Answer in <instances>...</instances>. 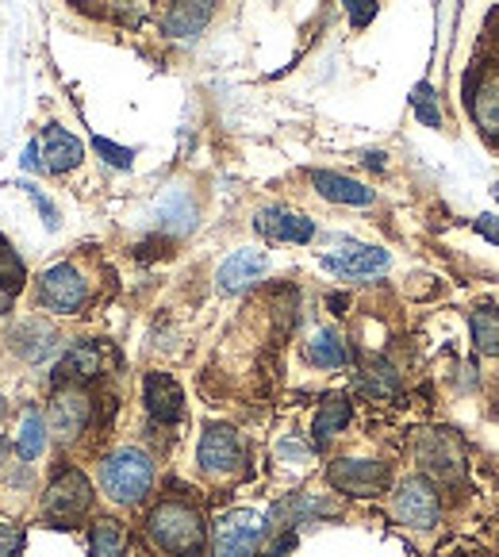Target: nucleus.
Returning <instances> with one entry per match:
<instances>
[{
	"label": "nucleus",
	"instance_id": "1",
	"mask_svg": "<svg viewBox=\"0 0 499 557\" xmlns=\"http://www.w3.org/2000/svg\"><path fill=\"white\" fill-rule=\"evenodd\" d=\"M147 534L154 539V546L170 557H200L204 554V519L197 508L180 500H162L147 519Z\"/></svg>",
	"mask_w": 499,
	"mask_h": 557
},
{
	"label": "nucleus",
	"instance_id": "2",
	"mask_svg": "<svg viewBox=\"0 0 499 557\" xmlns=\"http://www.w3.org/2000/svg\"><path fill=\"white\" fill-rule=\"evenodd\" d=\"M100 488L112 504H142L154 488V461L150 454L135 450V446H120L100 461Z\"/></svg>",
	"mask_w": 499,
	"mask_h": 557
},
{
	"label": "nucleus",
	"instance_id": "3",
	"mask_svg": "<svg viewBox=\"0 0 499 557\" xmlns=\"http://www.w3.org/2000/svg\"><path fill=\"white\" fill-rule=\"evenodd\" d=\"M270 534V519L250 508L227 511L215 519V557H254Z\"/></svg>",
	"mask_w": 499,
	"mask_h": 557
},
{
	"label": "nucleus",
	"instance_id": "4",
	"mask_svg": "<svg viewBox=\"0 0 499 557\" xmlns=\"http://www.w3.org/2000/svg\"><path fill=\"white\" fill-rule=\"evenodd\" d=\"M419 466L431 481L442 484H465V446L453 431H426L415 446Z\"/></svg>",
	"mask_w": 499,
	"mask_h": 557
},
{
	"label": "nucleus",
	"instance_id": "5",
	"mask_svg": "<svg viewBox=\"0 0 499 557\" xmlns=\"http://www.w3.org/2000/svg\"><path fill=\"white\" fill-rule=\"evenodd\" d=\"M92 508V484L85 481V473L77 469H62V473L50 481L47 496H42V516L58 527H70Z\"/></svg>",
	"mask_w": 499,
	"mask_h": 557
},
{
	"label": "nucleus",
	"instance_id": "6",
	"mask_svg": "<svg viewBox=\"0 0 499 557\" xmlns=\"http://www.w3.org/2000/svg\"><path fill=\"white\" fill-rule=\"evenodd\" d=\"M392 516L400 519L411 531H431L442 516V500H438V488H434L431 476H408V481L396 484L392 496Z\"/></svg>",
	"mask_w": 499,
	"mask_h": 557
},
{
	"label": "nucleus",
	"instance_id": "7",
	"mask_svg": "<svg viewBox=\"0 0 499 557\" xmlns=\"http://www.w3.org/2000/svg\"><path fill=\"white\" fill-rule=\"evenodd\" d=\"M465 108L476 120L481 139H488L491 147H499V70H469Z\"/></svg>",
	"mask_w": 499,
	"mask_h": 557
},
{
	"label": "nucleus",
	"instance_id": "8",
	"mask_svg": "<svg viewBox=\"0 0 499 557\" xmlns=\"http://www.w3.org/2000/svg\"><path fill=\"white\" fill-rule=\"evenodd\" d=\"M39 300H42V308H50V312L74 315V312H82L85 300H89V281H85L82 270L70 262L50 265L39 281Z\"/></svg>",
	"mask_w": 499,
	"mask_h": 557
},
{
	"label": "nucleus",
	"instance_id": "9",
	"mask_svg": "<svg viewBox=\"0 0 499 557\" xmlns=\"http://www.w3.org/2000/svg\"><path fill=\"white\" fill-rule=\"evenodd\" d=\"M197 461H200V469H204V473H212V476L238 473V469H242V461H246V446H242V438H238L235 426H227V423L204 426Z\"/></svg>",
	"mask_w": 499,
	"mask_h": 557
},
{
	"label": "nucleus",
	"instance_id": "10",
	"mask_svg": "<svg viewBox=\"0 0 499 557\" xmlns=\"http://www.w3.org/2000/svg\"><path fill=\"white\" fill-rule=\"evenodd\" d=\"M327 481L335 484L338 492L346 496H358V500H369V496H381L392 481L385 461H353V458H342L327 469Z\"/></svg>",
	"mask_w": 499,
	"mask_h": 557
},
{
	"label": "nucleus",
	"instance_id": "11",
	"mask_svg": "<svg viewBox=\"0 0 499 557\" xmlns=\"http://www.w3.org/2000/svg\"><path fill=\"white\" fill-rule=\"evenodd\" d=\"M89 416H92V400L82 393V388H62L50 404V431H54L62 443H74L82 435L85 426H89Z\"/></svg>",
	"mask_w": 499,
	"mask_h": 557
},
{
	"label": "nucleus",
	"instance_id": "12",
	"mask_svg": "<svg viewBox=\"0 0 499 557\" xmlns=\"http://www.w3.org/2000/svg\"><path fill=\"white\" fill-rule=\"evenodd\" d=\"M392 265V255L381 246H346L338 255H323V270L338 273V277H377Z\"/></svg>",
	"mask_w": 499,
	"mask_h": 557
},
{
	"label": "nucleus",
	"instance_id": "13",
	"mask_svg": "<svg viewBox=\"0 0 499 557\" xmlns=\"http://www.w3.org/2000/svg\"><path fill=\"white\" fill-rule=\"evenodd\" d=\"M142 400H147L150 419L162 426L180 423V416H185V393H180V385L170 373H147V381H142Z\"/></svg>",
	"mask_w": 499,
	"mask_h": 557
},
{
	"label": "nucleus",
	"instance_id": "14",
	"mask_svg": "<svg viewBox=\"0 0 499 557\" xmlns=\"http://www.w3.org/2000/svg\"><path fill=\"white\" fill-rule=\"evenodd\" d=\"M254 231L270 243H311L315 238V223L300 212H288V208H262L254 215Z\"/></svg>",
	"mask_w": 499,
	"mask_h": 557
},
{
	"label": "nucleus",
	"instance_id": "15",
	"mask_svg": "<svg viewBox=\"0 0 499 557\" xmlns=\"http://www.w3.org/2000/svg\"><path fill=\"white\" fill-rule=\"evenodd\" d=\"M215 16V0H173L162 16L165 39H197Z\"/></svg>",
	"mask_w": 499,
	"mask_h": 557
},
{
	"label": "nucleus",
	"instance_id": "16",
	"mask_svg": "<svg viewBox=\"0 0 499 557\" xmlns=\"http://www.w3.org/2000/svg\"><path fill=\"white\" fill-rule=\"evenodd\" d=\"M265 270H270V258H265L262 250H235V255L220 265V273H215V285H220V293L235 296V293H242V288L258 285V281L265 277Z\"/></svg>",
	"mask_w": 499,
	"mask_h": 557
},
{
	"label": "nucleus",
	"instance_id": "17",
	"mask_svg": "<svg viewBox=\"0 0 499 557\" xmlns=\"http://www.w3.org/2000/svg\"><path fill=\"white\" fill-rule=\"evenodd\" d=\"M311 185L320 193L323 200L330 205H346V208H369L377 200V193L361 185V181L346 177V173H335V170H311Z\"/></svg>",
	"mask_w": 499,
	"mask_h": 557
},
{
	"label": "nucleus",
	"instance_id": "18",
	"mask_svg": "<svg viewBox=\"0 0 499 557\" xmlns=\"http://www.w3.org/2000/svg\"><path fill=\"white\" fill-rule=\"evenodd\" d=\"M42 165H47L50 173H70L82 165L85 158V147L77 135H70L66 127H58V123H50L47 132H42Z\"/></svg>",
	"mask_w": 499,
	"mask_h": 557
},
{
	"label": "nucleus",
	"instance_id": "19",
	"mask_svg": "<svg viewBox=\"0 0 499 557\" xmlns=\"http://www.w3.org/2000/svg\"><path fill=\"white\" fill-rule=\"evenodd\" d=\"M327 516H338V504L327 500V496H311V492L288 496V500L273 504V511H270V519L280 527H303V523H311V519H327Z\"/></svg>",
	"mask_w": 499,
	"mask_h": 557
},
{
	"label": "nucleus",
	"instance_id": "20",
	"mask_svg": "<svg viewBox=\"0 0 499 557\" xmlns=\"http://www.w3.org/2000/svg\"><path fill=\"white\" fill-rule=\"evenodd\" d=\"M100 369H104V350L97 343H77L66 358L58 361V381L82 385V381L100 377Z\"/></svg>",
	"mask_w": 499,
	"mask_h": 557
},
{
	"label": "nucleus",
	"instance_id": "21",
	"mask_svg": "<svg viewBox=\"0 0 499 557\" xmlns=\"http://www.w3.org/2000/svg\"><path fill=\"white\" fill-rule=\"evenodd\" d=\"M12 350L27 361H42V358H54L58 354V335L54 327H47L42 320H32V323H20L12 331Z\"/></svg>",
	"mask_w": 499,
	"mask_h": 557
},
{
	"label": "nucleus",
	"instance_id": "22",
	"mask_svg": "<svg viewBox=\"0 0 499 557\" xmlns=\"http://www.w3.org/2000/svg\"><path fill=\"white\" fill-rule=\"evenodd\" d=\"M350 416H353V408L346 396H327V400L320 404V411H315V423H311L315 446H327L338 431H346V426H350Z\"/></svg>",
	"mask_w": 499,
	"mask_h": 557
},
{
	"label": "nucleus",
	"instance_id": "23",
	"mask_svg": "<svg viewBox=\"0 0 499 557\" xmlns=\"http://www.w3.org/2000/svg\"><path fill=\"white\" fill-rule=\"evenodd\" d=\"M303 354H308L311 366H320V369H342L346 361H350V350H346L342 335L330 327L315 331V335L308 338V346H303Z\"/></svg>",
	"mask_w": 499,
	"mask_h": 557
},
{
	"label": "nucleus",
	"instance_id": "24",
	"mask_svg": "<svg viewBox=\"0 0 499 557\" xmlns=\"http://www.w3.org/2000/svg\"><path fill=\"white\" fill-rule=\"evenodd\" d=\"M47 435H50V426L47 419H42L39 408H27L24 411V423H20V438H16V450L24 461H35L42 450H47Z\"/></svg>",
	"mask_w": 499,
	"mask_h": 557
},
{
	"label": "nucleus",
	"instance_id": "25",
	"mask_svg": "<svg viewBox=\"0 0 499 557\" xmlns=\"http://www.w3.org/2000/svg\"><path fill=\"white\" fill-rule=\"evenodd\" d=\"M361 393L377 396V400H388V396L400 393V377H396V369L388 361H369V369L361 373Z\"/></svg>",
	"mask_w": 499,
	"mask_h": 557
},
{
	"label": "nucleus",
	"instance_id": "26",
	"mask_svg": "<svg viewBox=\"0 0 499 557\" xmlns=\"http://www.w3.org/2000/svg\"><path fill=\"white\" fill-rule=\"evenodd\" d=\"M469 327H473L476 350L488 354V358H499V315L488 312V308H481V312L469 315Z\"/></svg>",
	"mask_w": 499,
	"mask_h": 557
},
{
	"label": "nucleus",
	"instance_id": "27",
	"mask_svg": "<svg viewBox=\"0 0 499 557\" xmlns=\"http://www.w3.org/2000/svg\"><path fill=\"white\" fill-rule=\"evenodd\" d=\"M92 557H123V527L115 519H100L89 539Z\"/></svg>",
	"mask_w": 499,
	"mask_h": 557
},
{
	"label": "nucleus",
	"instance_id": "28",
	"mask_svg": "<svg viewBox=\"0 0 499 557\" xmlns=\"http://www.w3.org/2000/svg\"><path fill=\"white\" fill-rule=\"evenodd\" d=\"M162 223L170 231H177V235L197 223V208L189 205V197H185V193H173V197L165 200V205H162Z\"/></svg>",
	"mask_w": 499,
	"mask_h": 557
},
{
	"label": "nucleus",
	"instance_id": "29",
	"mask_svg": "<svg viewBox=\"0 0 499 557\" xmlns=\"http://www.w3.org/2000/svg\"><path fill=\"white\" fill-rule=\"evenodd\" d=\"M411 108H415L419 123H426V127H442V108H438V97H434V89L426 82L411 89Z\"/></svg>",
	"mask_w": 499,
	"mask_h": 557
},
{
	"label": "nucleus",
	"instance_id": "30",
	"mask_svg": "<svg viewBox=\"0 0 499 557\" xmlns=\"http://www.w3.org/2000/svg\"><path fill=\"white\" fill-rule=\"evenodd\" d=\"M0 288L4 293H20L24 288V262H20L16 250L4 238H0Z\"/></svg>",
	"mask_w": 499,
	"mask_h": 557
},
{
	"label": "nucleus",
	"instance_id": "31",
	"mask_svg": "<svg viewBox=\"0 0 499 557\" xmlns=\"http://www.w3.org/2000/svg\"><path fill=\"white\" fill-rule=\"evenodd\" d=\"M92 150H97L100 158H104L108 165H115V170H132L135 165V150L132 147H120V143L104 139V135H97L92 139Z\"/></svg>",
	"mask_w": 499,
	"mask_h": 557
},
{
	"label": "nucleus",
	"instance_id": "32",
	"mask_svg": "<svg viewBox=\"0 0 499 557\" xmlns=\"http://www.w3.org/2000/svg\"><path fill=\"white\" fill-rule=\"evenodd\" d=\"M20 189H24V193H27V197H32L35 212H39V215H42V223H47V231H58V227H62V215H58V208H54V205H50V200H47V197H42V193H39V189H35L32 181H24V185H20Z\"/></svg>",
	"mask_w": 499,
	"mask_h": 557
},
{
	"label": "nucleus",
	"instance_id": "33",
	"mask_svg": "<svg viewBox=\"0 0 499 557\" xmlns=\"http://www.w3.org/2000/svg\"><path fill=\"white\" fill-rule=\"evenodd\" d=\"M20 549H24V531L0 523V557H20Z\"/></svg>",
	"mask_w": 499,
	"mask_h": 557
},
{
	"label": "nucleus",
	"instance_id": "34",
	"mask_svg": "<svg viewBox=\"0 0 499 557\" xmlns=\"http://www.w3.org/2000/svg\"><path fill=\"white\" fill-rule=\"evenodd\" d=\"M346 12H350V24L353 27H365L369 20L377 16V0H342Z\"/></svg>",
	"mask_w": 499,
	"mask_h": 557
},
{
	"label": "nucleus",
	"instance_id": "35",
	"mask_svg": "<svg viewBox=\"0 0 499 557\" xmlns=\"http://www.w3.org/2000/svg\"><path fill=\"white\" fill-rule=\"evenodd\" d=\"M277 458H285V461H308L311 458V446L296 443V438H285V443L277 446Z\"/></svg>",
	"mask_w": 499,
	"mask_h": 557
},
{
	"label": "nucleus",
	"instance_id": "36",
	"mask_svg": "<svg viewBox=\"0 0 499 557\" xmlns=\"http://www.w3.org/2000/svg\"><path fill=\"white\" fill-rule=\"evenodd\" d=\"M473 231L481 238H488L491 246H499V220L496 215H481V220H473Z\"/></svg>",
	"mask_w": 499,
	"mask_h": 557
},
{
	"label": "nucleus",
	"instance_id": "37",
	"mask_svg": "<svg viewBox=\"0 0 499 557\" xmlns=\"http://www.w3.org/2000/svg\"><path fill=\"white\" fill-rule=\"evenodd\" d=\"M42 158H39V143H32V147L24 150V170H39Z\"/></svg>",
	"mask_w": 499,
	"mask_h": 557
},
{
	"label": "nucleus",
	"instance_id": "38",
	"mask_svg": "<svg viewBox=\"0 0 499 557\" xmlns=\"http://www.w3.org/2000/svg\"><path fill=\"white\" fill-rule=\"evenodd\" d=\"M292 546H296V539H292V534H285V539H280L277 546H273V549H265V557H285Z\"/></svg>",
	"mask_w": 499,
	"mask_h": 557
},
{
	"label": "nucleus",
	"instance_id": "39",
	"mask_svg": "<svg viewBox=\"0 0 499 557\" xmlns=\"http://www.w3.org/2000/svg\"><path fill=\"white\" fill-rule=\"evenodd\" d=\"M361 158H365L369 170H385V154H381V150H365Z\"/></svg>",
	"mask_w": 499,
	"mask_h": 557
},
{
	"label": "nucleus",
	"instance_id": "40",
	"mask_svg": "<svg viewBox=\"0 0 499 557\" xmlns=\"http://www.w3.org/2000/svg\"><path fill=\"white\" fill-rule=\"evenodd\" d=\"M4 454H9V443H4V435H0V466H4Z\"/></svg>",
	"mask_w": 499,
	"mask_h": 557
},
{
	"label": "nucleus",
	"instance_id": "41",
	"mask_svg": "<svg viewBox=\"0 0 499 557\" xmlns=\"http://www.w3.org/2000/svg\"><path fill=\"white\" fill-rule=\"evenodd\" d=\"M70 4H82V9H85V4H97V0H70Z\"/></svg>",
	"mask_w": 499,
	"mask_h": 557
},
{
	"label": "nucleus",
	"instance_id": "42",
	"mask_svg": "<svg viewBox=\"0 0 499 557\" xmlns=\"http://www.w3.org/2000/svg\"><path fill=\"white\" fill-rule=\"evenodd\" d=\"M491 197H496V200H499V185H491Z\"/></svg>",
	"mask_w": 499,
	"mask_h": 557
}]
</instances>
